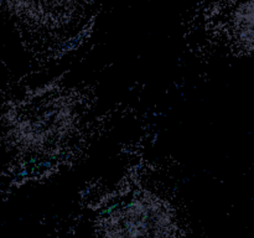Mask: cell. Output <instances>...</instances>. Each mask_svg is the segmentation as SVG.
Wrapping results in <instances>:
<instances>
[{"instance_id":"1","label":"cell","mask_w":254,"mask_h":238,"mask_svg":"<svg viewBox=\"0 0 254 238\" xmlns=\"http://www.w3.org/2000/svg\"><path fill=\"white\" fill-rule=\"evenodd\" d=\"M86 107L76 93L49 91L24 102L9 120V139L22 158L51 159L78 138Z\"/></svg>"},{"instance_id":"2","label":"cell","mask_w":254,"mask_h":238,"mask_svg":"<svg viewBox=\"0 0 254 238\" xmlns=\"http://www.w3.org/2000/svg\"><path fill=\"white\" fill-rule=\"evenodd\" d=\"M101 238H179L178 213L169 200L149 188H133L106 208Z\"/></svg>"},{"instance_id":"3","label":"cell","mask_w":254,"mask_h":238,"mask_svg":"<svg viewBox=\"0 0 254 238\" xmlns=\"http://www.w3.org/2000/svg\"><path fill=\"white\" fill-rule=\"evenodd\" d=\"M7 11L35 29L60 31L78 14L81 0H2Z\"/></svg>"}]
</instances>
